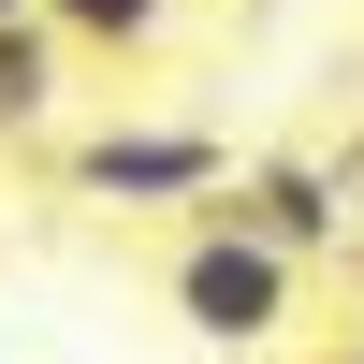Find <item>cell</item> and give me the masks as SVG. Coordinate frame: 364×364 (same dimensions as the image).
<instances>
[{
  "label": "cell",
  "instance_id": "cell-6",
  "mask_svg": "<svg viewBox=\"0 0 364 364\" xmlns=\"http://www.w3.org/2000/svg\"><path fill=\"white\" fill-rule=\"evenodd\" d=\"M306 364H350V336H336V350H306Z\"/></svg>",
  "mask_w": 364,
  "mask_h": 364
},
{
  "label": "cell",
  "instance_id": "cell-8",
  "mask_svg": "<svg viewBox=\"0 0 364 364\" xmlns=\"http://www.w3.org/2000/svg\"><path fill=\"white\" fill-rule=\"evenodd\" d=\"M0 15H15V0H0Z\"/></svg>",
  "mask_w": 364,
  "mask_h": 364
},
{
  "label": "cell",
  "instance_id": "cell-3",
  "mask_svg": "<svg viewBox=\"0 0 364 364\" xmlns=\"http://www.w3.org/2000/svg\"><path fill=\"white\" fill-rule=\"evenodd\" d=\"M219 204H233V219H262L277 248H306V262L350 248V175H336V161H248ZM219 204H204V219H219Z\"/></svg>",
  "mask_w": 364,
  "mask_h": 364
},
{
  "label": "cell",
  "instance_id": "cell-2",
  "mask_svg": "<svg viewBox=\"0 0 364 364\" xmlns=\"http://www.w3.org/2000/svg\"><path fill=\"white\" fill-rule=\"evenodd\" d=\"M58 190H73V204H117V219H146V204L204 219V204L233 190V146L190 132V117H102V132L58 146Z\"/></svg>",
  "mask_w": 364,
  "mask_h": 364
},
{
  "label": "cell",
  "instance_id": "cell-5",
  "mask_svg": "<svg viewBox=\"0 0 364 364\" xmlns=\"http://www.w3.org/2000/svg\"><path fill=\"white\" fill-rule=\"evenodd\" d=\"M58 29H73V58H146L175 29V0H44Z\"/></svg>",
  "mask_w": 364,
  "mask_h": 364
},
{
  "label": "cell",
  "instance_id": "cell-1",
  "mask_svg": "<svg viewBox=\"0 0 364 364\" xmlns=\"http://www.w3.org/2000/svg\"><path fill=\"white\" fill-rule=\"evenodd\" d=\"M161 306L190 321L204 350H262V336H291V306H306V248H277L262 219H190L175 233V262H161Z\"/></svg>",
  "mask_w": 364,
  "mask_h": 364
},
{
  "label": "cell",
  "instance_id": "cell-4",
  "mask_svg": "<svg viewBox=\"0 0 364 364\" xmlns=\"http://www.w3.org/2000/svg\"><path fill=\"white\" fill-rule=\"evenodd\" d=\"M58 87H73V29H58L44 0H15V15H0V146H44Z\"/></svg>",
  "mask_w": 364,
  "mask_h": 364
},
{
  "label": "cell",
  "instance_id": "cell-7",
  "mask_svg": "<svg viewBox=\"0 0 364 364\" xmlns=\"http://www.w3.org/2000/svg\"><path fill=\"white\" fill-rule=\"evenodd\" d=\"M350 364H364V306H350Z\"/></svg>",
  "mask_w": 364,
  "mask_h": 364
}]
</instances>
